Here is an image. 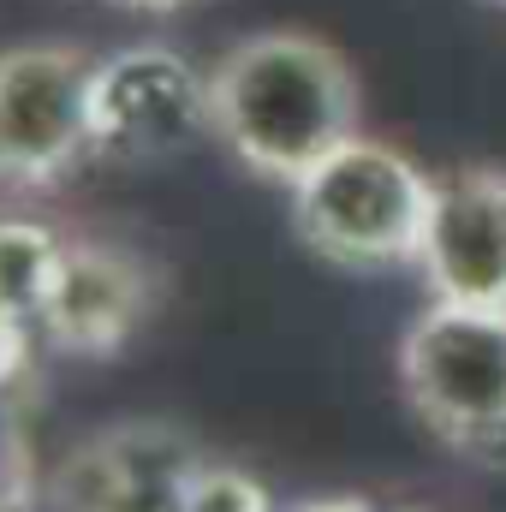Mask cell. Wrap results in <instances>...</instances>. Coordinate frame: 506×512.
<instances>
[{"mask_svg":"<svg viewBox=\"0 0 506 512\" xmlns=\"http://www.w3.org/2000/svg\"><path fill=\"white\" fill-rule=\"evenodd\" d=\"M215 137L262 179L298 185L322 155L358 137V78L310 30H256L209 66Z\"/></svg>","mask_w":506,"mask_h":512,"instance_id":"6da1fadb","label":"cell"},{"mask_svg":"<svg viewBox=\"0 0 506 512\" xmlns=\"http://www.w3.org/2000/svg\"><path fill=\"white\" fill-rule=\"evenodd\" d=\"M435 179L376 137H346L292 185V227L316 256L340 268L417 262Z\"/></svg>","mask_w":506,"mask_h":512,"instance_id":"7a4b0ae2","label":"cell"},{"mask_svg":"<svg viewBox=\"0 0 506 512\" xmlns=\"http://www.w3.org/2000/svg\"><path fill=\"white\" fill-rule=\"evenodd\" d=\"M399 387L447 447L506 459V310L429 304L399 340Z\"/></svg>","mask_w":506,"mask_h":512,"instance_id":"3957f363","label":"cell"},{"mask_svg":"<svg viewBox=\"0 0 506 512\" xmlns=\"http://www.w3.org/2000/svg\"><path fill=\"white\" fill-rule=\"evenodd\" d=\"M90 78L78 42L0 48V185L54 191L90 155Z\"/></svg>","mask_w":506,"mask_h":512,"instance_id":"277c9868","label":"cell"},{"mask_svg":"<svg viewBox=\"0 0 506 512\" xmlns=\"http://www.w3.org/2000/svg\"><path fill=\"white\" fill-rule=\"evenodd\" d=\"M215 137L209 66L167 42H131L96 60L90 78V155L102 161H167Z\"/></svg>","mask_w":506,"mask_h":512,"instance_id":"5b68a950","label":"cell"},{"mask_svg":"<svg viewBox=\"0 0 506 512\" xmlns=\"http://www.w3.org/2000/svg\"><path fill=\"white\" fill-rule=\"evenodd\" d=\"M149 310H155V274L143 256L108 239H66L36 328L66 358H114L149 322Z\"/></svg>","mask_w":506,"mask_h":512,"instance_id":"8992f818","label":"cell"},{"mask_svg":"<svg viewBox=\"0 0 506 512\" xmlns=\"http://www.w3.org/2000/svg\"><path fill=\"white\" fill-rule=\"evenodd\" d=\"M417 268L435 304H477L506 310V173L501 167H459L435 179L429 227Z\"/></svg>","mask_w":506,"mask_h":512,"instance_id":"52a82bcc","label":"cell"},{"mask_svg":"<svg viewBox=\"0 0 506 512\" xmlns=\"http://www.w3.org/2000/svg\"><path fill=\"white\" fill-rule=\"evenodd\" d=\"M191 465H197V447L179 429L131 423L114 435H96L84 453L66 459L60 501L72 512H167Z\"/></svg>","mask_w":506,"mask_h":512,"instance_id":"ba28073f","label":"cell"},{"mask_svg":"<svg viewBox=\"0 0 506 512\" xmlns=\"http://www.w3.org/2000/svg\"><path fill=\"white\" fill-rule=\"evenodd\" d=\"M60 256H66V239L48 221H36V215H0V310L36 322V310H42V298L54 286Z\"/></svg>","mask_w":506,"mask_h":512,"instance_id":"9c48e42d","label":"cell"},{"mask_svg":"<svg viewBox=\"0 0 506 512\" xmlns=\"http://www.w3.org/2000/svg\"><path fill=\"white\" fill-rule=\"evenodd\" d=\"M167 512H274V507H268V489L256 483L251 471L197 459V465H191V477L179 483V495H173V507H167Z\"/></svg>","mask_w":506,"mask_h":512,"instance_id":"30bf717a","label":"cell"},{"mask_svg":"<svg viewBox=\"0 0 506 512\" xmlns=\"http://www.w3.org/2000/svg\"><path fill=\"white\" fill-rule=\"evenodd\" d=\"M30 376V316H12L0 310V393Z\"/></svg>","mask_w":506,"mask_h":512,"instance_id":"8fae6325","label":"cell"},{"mask_svg":"<svg viewBox=\"0 0 506 512\" xmlns=\"http://www.w3.org/2000/svg\"><path fill=\"white\" fill-rule=\"evenodd\" d=\"M102 6H126V12H179L191 0H102Z\"/></svg>","mask_w":506,"mask_h":512,"instance_id":"7c38bea8","label":"cell"},{"mask_svg":"<svg viewBox=\"0 0 506 512\" xmlns=\"http://www.w3.org/2000/svg\"><path fill=\"white\" fill-rule=\"evenodd\" d=\"M298 512H370V501H352V495H334V501H310Z\"/></svg>","mask_w":506,"mask_h":512,"instance_id":"4fadbf2b","label":"cell"},{"mask_svg":"<svg viewBox=\"0 0 506 512\" xmlns=\"http://www.w3.org/2000/svg\"><path fill=\"white\" fill-rule=\"evenodd\" d=\"M0 512H6V507H0Z\"/></svg>","mask_w":506,"mask_h":512,"instance_id":"5bb4252c","label":"cell"}]
</instances>
